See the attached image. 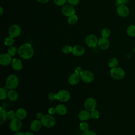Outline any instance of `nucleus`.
<instances>
[{"instance_id":"f257e3e1","label":"nucleus","mask_w":135,"mask_h":135,"mask_svg":"<svg viewBox=\"0 0 135 135\" xmlns=\"http://www.w3.org/2000/svg\"><path fill=\"white\" fill-rule=\"evenodd\" d=\"M18 54L23 59L28 60L31 59L34 55V50L29 43H25L21 45L18 49Z\"/></svg>"},{"instance_id":"f03ea898","label":"nucleus","mask_w":135,"mask_h":135,"mask_svg":"<svg viewBox=\"0 0 135 135\" xmlns=\"http://www.w3.org/2000/svg\"><path fill=\"white\" fill-rule=\"evenodd\" d=\"M19 83L18 77L15 74H10L8 76L6 80V87L9 90L16 89Z\"/></svg>"},{"instance_id":"7ed1b4c3","label":"nucleus","mask_w":135,"mask_h":135,"mask_svg":"<svg viewBox=\"0 0 135 135\" xmlns=\"http://www.w3.org/2000/svg\"><path fill=\"white\" fill-rule=\"evenodd\" d=\"M40 121L42 126L46 128H52L55 124V119L51 114H45L42 116Z\"/></svg>"},{"instance_id":"20e7f679","label":"nucleus","mask_w":135,"mask_h":135,"mask_svg":"<svg viewBox=\"0 0 135 135\" xmlns=\"http://www.w3.org/2000/svg\"><path fill=\"white\" fill-rule=\"evenodd\" d=\"M111 76L114 80H120L123 79L126 75V72L124 69L120 67L112 68L110 70Z\"/></svg>"},{"instance_id":"39448f33","label":"nucleus","mask_w":135,"mask_h":135,"mask_svg":"<svg viewBox=\"0 0 135 135\" xmlns=\"http://www.w3.org/2000/svg\"><path fill=\"white\" fill-rule=\"evenodd\" d=\"M71 95L70 92L66 90H60L55 95L56 99L62 102H66L70 99Z\"/></svg>"},{"instance_id":"423d86ee","label":"nucleus","mask_w":135,"mask_h":135,"mask_svg":"<svg viewBox=\"0 0 135 135\" xmlns=\"http://www.w3.org/2000/svg\"><path fill=\"white\" fill-rule=\"evenodd\" d=\"M80 78L83 82L89 83L93 81L94 76L91 71L89 70H84L83 71L82 73L80 74Z\"/></svg>"},{"instance_id":"0eeeda50","label":"nucleus","mask_w":135,"mask_h":135,"mask_svg":"<svg viewBox=\"0 0 135 135\" xmlns=\"http://www.w3.org/2000/svg\"><path fill=\"white\" fill-rule=\"evenodd\" d=\"M22 123L20 119L15 118L14 119L11 120L9 124V128L10 130L13 132L18 131L22 128Z\"/></svg>"},{"instance_id":"6e6552de","label":"nucleus","mask_w":135,"mask_h":135,"mask_svg":"<svg viewBox=\"0 0 135 135\" xmlns=\"http://www.w3.org/2000/svg\"><path fill=\"white\" fill-rule=\"evenodd\" d=\"M97 101L93 98H87L84 103V105L86 110L89 111H92L95 109L97 107Z\"/></svg>"},{"instance_id":"1a4fd4ad","label":"nucleus","mask_w":135,"mask_h":135,"mask_svg":"<svg viewBox=\"0 0 135 135\" xmlns=\"http://www.w3.org/2000/svg\"><path fill=\"white\" fill-rule=\"evenodd\" d=\"M21 33V27L17 24H13L11 25L8 29V34L10 36L16 37Z\"/></svg>"},{"instance_id":"9d476101","label":"nucleus","mask_w":135,"mask_h":135,"mask_svg":"<svg viewBox=\"0 0 135 135\" xmlns=\"http://www.w3.org/2000/svg\"><path fill=\"white\" fill-rule=\"evenodd\" d=\"M99 40L98 37L94 34H90L88 35L85 40L86 44L90 47H94L98 44Z\"/></svg>"},{"instance_id":"9b49d317","label":"nucleus","mask_w":135,"mask_h":135,"mask_svg":"<svg viewBox=\"0 0 135 135\" xmlns=\"http://www.w3.org/2000/svg\"><path fill=\"white\" fill-rule=\"evenodd\" d=\"M61 12L64 16L69 17L75 14V9L72 5H65L62 8Z\"/></svg>"},{"instance_id":"f8f14e48","label":"nucleus","mask_w":135,"mask_h":135,"mask_svg":"<svg viewBox=\"0 0 135 135\" xmlns=\"http://www.w3.org/2000/svg\"><path fill=\"white\" fill-rule=\"evenodd\" d=\"M129 8L124 4H122L117 7V13L119 16L122 17H126L129 14Z\"/></svg>"},{"instance_id":"ddd939ff","label":"nucleus","mask_w":135,"mask_h":135,"mask_svg":"<svg viewBox=\"0 0 135 135\" xmlns=\"http://www.w3.org/2000/svg\"><path fill=\"white\" fill-rule=\"evenodd\" d=\"M12 59L8 53H3L0 55V64L2 65L7 66L12 62Z\"/></svg>"},{"instance_id":"4468645a","label":"nucleus","mask_w":135,"mask_h":135,"mask_svg":"<svg viewBox=\"0 0 135 135\" xmlns=\"http://www.w3.org/2000/svg\"><path fill=\"white\" fill-rule=\"evenodd\" d=\"M72 53L76 56H80L84 54L85 52L84 47L81 45H76L72 47Z\"/></svg>"},{"instance_id":"2eb2a0df","label":"nucleus","mask_w":135,"mask_h":135,"mask_svg":"<svg viewBox=\"0 0 135 135\" xmlns=\"http://www.w3.org/2000/svg\"><path fill=\"white\" fill-rule=\"evenodd\" d=\"M98 45L101 50H107L110 46V41L108 38L101 37L99 39Z\"/></svg>"},{"instance_id":"dca6fc26","label":"nucleus","mask_w":135,"mask_h":135,"mask_svg":"<svg viewBox=\"0 0 135 135\" xmlns=\"http://www.w3.org/2000/svg\"><path fill=\"white\" fill-rule=\"evenodd\" d=\"M80 75L77 74L76 73H73L71 74L68 79L69 83L72 85L77 84L80 80Z\"/></svg>"},{"instance_id":"f3484780","label":"nucleus","mask_w":135,"mask_h":135,"mask_svg":"<svg viewBox=\"0 0 135 135\" xmlns=\"http://www.w3.org/2000/svg\"><path fill=\"white\" fill-rule=\"evenodd\" d=\"M11 65L13 69L16 71H19L21 70L23 67V64L22 61L19 59L17 58H15L12 60L11 62Z\"/></svg>"},{"instance_id":"a211bd4d","label":"nucleus","mask_w":135,"mask_h":135,"mask_svg":"<svg viewBox=\"0 0 135 135\" xmlns=\"http://www.w3.org/2000/svg\"><path fill=\"white\" fill-rule=\"evenodd\" d=\"M78 118L82 121H85L91 118V113L88 110H82L79 113Z\"/></svg>"},{"instance_id":"6ab92c4d","label":"nucleus","mask_w":135,"mask_h":135,"mask_svg":"<svg viewBox=\"0 0 135 135\" xmlns=\"http://www.w3.org/2000/svg\"><path fill=\"white\" fill-rule=\"evenodd\" d=\"M42 125V124L41 123V121L36 119V120H33L31 122V125H30V129L32 131H34V132H36V131H39L41 129Z\"/></svg>"},{"instance_id":"aec40b11","label":"nucleus","mask_w":135,"mask_h":135,"mask_svg":"<svg viewBox=\"0 0 135 135\" xmlns=\"http://www.w3.org/2000/svg\"><path fill=\"white\" fill-rule=\"evenodd\" d=\"M55 109L56 112L60 115H63L65 114L68 111L66 107L62 104H59L57 105L55 107Z\"/></svg>"},{"instance_id":"412c9836","label":"nucleus","mask_w":135,"mask_h":135,"mask_svg":"<svg viewBox=\"0 0 135 135\" xmlns=\"http://www.w3.org/2000/svg\"><path fill=\"white\" fill-rule=\"evenodd\" d=\"M15 114H16V118L20 120H23L25 119L27 116V112L25 110V109L23 108L18 109L16 111Z\"/></svg>"},{"instance_id":"4be33fe9","label":"nucleus","mask_w":135,"mask_h":135,"mask_svg":"<svg viewBox=\"0 0 135 135\" xmlns=\"http://www.w3.org/2000/svg\"><path fill=\"white\" fill-rule=\"evenodd\" d=\"M7 118V112L3 107L0 108V124L4 123Z\"/></svg>"},{"instance_id":"5701e85b","label":"nucleus","mask_w":135,"mask_h":135,"mask_svg":"<svg viewBox=\"0 0 135 135\" xmlns=\"http://www.w3.org/2000/svg\"><path fill=\"white\" fill-rule=\"evenodd\" d=\"M7 95L8 99L12 101H16L18 98L17 92L14 90H10L7 93Z\"/></svg>"},{"instance_id":"b1692460","label":"nucleus","mask_w":135,"mask_h":135,"mask_svg":"<svg viewBox=\"0 0 135 135\" xmlns=\"http://www.w3.org/2000/svg\"><path fill=\"white\" fill-rule=\"evenodd\" d=\"M118 64H119V61L118 59L114 57L111 58L108 63L109 67L111 69L118 67Z\"/></svg>"},{"instance_id":"393cba45","label":"nucleus","mask_w":135,"mask_h":135,"mask_svg":"<svg viewBox=\"0 0 135 135\" xmlns=\"http://www.w3.org/2000/svg\"><path fill=\"white\" fill-rule=\"evenodd\" d=\"M78 18L77 15L75 14H74L72 16L68 17L67 22L69 24L72 25H74L75 24H76L78 22Z\"/></svg>"},{"instance_id":"a878e982","label":"nucleus","mask_w":135,"mask_h":135,"mask_svg":"<svg viewBox=\"0 0 135 135\" xmlns=\"http://www.w3.org/2000/svg\"><path fill=\"white\" fill-rule=\"evenodd\" d=\"M127 34L131 37H135V25H130L127 29Z\"/></svg>"},{"instance_id":"bb28decb","label":"nucleus","mask_w":135,"mask_h":135,"mask_svg":"<svg viewBox=\"0 0 135 135\" xmlns=\"http://www.w3.org/2000/svg\"><path fill=\"white\" fill-rule=\"evenodd\" d=\"M14 40L13 38V37L12 36H7L5 38L4 40V44H5V45L6 46H12L14 43Z\"/></svg>"},{"instance_id":"cd10ccee","label":"nucleus","mask_w":135,"mask_h":135,"mask_svg":"<svg viewBox=\"0 0 135 135\" xmlns=\"http://www.w3.org/2000/svg\"><path fill=\"white\" fill-rule=\"evenodd\" d=\"M17 52V49L14 46H11L7 49V53L11 56H14L16 54Z\"/></svg>"},{"instance_id":"c85d7f7f","label":"nucleus","mask_w":135,"mask_h":135,"mask_svg":"<svg viewBox=\"0 0 135 135\" xmlns=\"http://www.w3.org/2000/svg\"><path fill=\"white\" fill-rule=\"evenodd\" d=\"M110 33H111L110 30L108 28H106V27L103 28L101 30V32L102 37H105V38H108L110 35Z\"/></svg>"},{"instance_id":"c756f323","label":"nucleus","mask_w":135,"mask_h":135,"mask_svg":"<svg viewBox=\"0 0 135 135\" xmlns=\"http://www.w3.org/2000/svg\"><path fill=\"white\" fill-rule=\"evenodd\" d=\"M72 47L69 45H65L63 46L62 48V53L65 54H69L71 52H72Z\"/></svg>"},{"instance_id":"7c9ffc66","label":"nucleus","mask_w":135,"mask_h":135,"mask_svg":"<svg viewBox=\"0 0 135 135\" xmlns=\"http://www.w3.org/2000/svg\"><path fill=\"white\" fill-rule=\"evenodd\" d=\"M7 97V93L6 92V90L4 89L1 88L0 89V99L1 100H5Z\"/></svg>"},{"instance_id":"2f4dec72","label":"nucleus","mask_w":135,"mask_h":135,"mask_svg":"<svg viewBox=\"0 0 135 135\" xmlns=\"http://www.w3.org/2000/svg\"><path fill=\"white\" fill-rule=\"evenodd\" d=\"M80 129L83 131V132H85L87 130H89V125L88 124V123L85 122H81L80 124Z\"/></svg>"},{"instance_id":"473e14b6","label":"nucleus","mask_w":135,"mask_h":135,"mask_svg":"<svg viewBox=\"0 0 135 135\" xmlns=\"http://www.w3.org/2000/svg\"><path fill=\"white\" fill-rule=\"evenodd\" d=\"M99 115H100V112L97 110H93V111H91V118L93 119H97L99 117Z\"/></svg>"},{"instance_id":"72a5a7b5","label":"nucleus","mask_w":135,"mask_h":135,"mask_svg":"<svg viewBox=\"0 0 135 135\" xmlns=\"http://www.w3.org/2000/svg\"><path fill=\"white\" fill-rule=\"evenodd\" d=\"M68 0H54V3L55 5L59 6H62L65 5Z\"/></svg>"},{"instance_id":"f704fd0d","label":"nucleus","mask_w":135,"mask_h":135,"mask_svg":"<svg viewBox=\"0 0 135 135\" xmlns=\"http://www.w3.org/2000/svg\"><path fill=\"white\" fill-rule=\"evenodd\" d=\"M7 118L9 120H12L16 118V114L13 111H9L8 112H7Z\"/></svg>"},{"instance_id":"c9c22d12","label":"nucleus","mask_w":135,"mask_h":135,"mask_svg":"<svg viewBox=\"0 0 135 135\" xmlns=\"http://www.w3.org/2000/svg\"><path fill=\"white\" fill-rule=\"evenodd\" d=\"M129 0H116L115 1V5L118 7L120 5L125 4L129 2Z\"/></svg>"},{"instance_id":"e433bc0d","label":"nucleus","mask_w":135,"mask_h":135,"mask_svg":"<svg viewBox=\"0 0 135 135\" xmlns=\"http://www.w3.org/2000/svg\"><path fill=\"white\" fill-rule=\"evenodd\" d=\"M68 3L69 5L72 6H76L79 4L80 2V0H68Z\"/></svg>"},{"instance_id":"4c0bfd02","label":"nucleus","mask_w":135,"mask_h":135,"mask_svg":"<svg viewBox=\"0 0 135 135\" xmlns=\"http://www.w3.org/2000/svg\"><path fill=\"white\" fill-rule=\"evenodd\" d=\"M55 95H56V94L55 93H53V92H51V93H50L49 94H48V98L51 101H54V100H56V98H55Z\"/></svg>"},{"instance_id":"58836bf2","label":"nucleus","mask_w":135,"mask_h":135,"mask_svg":"<svg viewBox=\"0 0 135 135\" xmlns=\"http://www.w3.org/2000/svg\"><path fill=\"white\" fill-rule=\"evenodd\" d=\"M82 135H97V134L95 132H94L92 130H88L85 132H83L82 133Z\"/></svg>"},{"instance_id":"ea45409f","label":"nucleus","mask_w":135,"mask_h":135,"mask_svg":"<svg viewBox=\"0 0 135 135\" xmlns=\"http://www.w3.org/2000/svg\"><path fill=\"white\" fill-rule=\"evenodd\" d=\"M75 73H76L77 74H79V75H80L81 73H82V72H83V70H82V69L81 68V67H80V66H78V67H76L75 69Z\"/></svg>"},{"instance_id":"a19ab883","label":"nucleus","mask_w":135,"mask_h":135,"mask_svg":"<svg viewBox=\"0 0 135 135\" xmlns=\"http://www.w3.org/2000/svg\"><path fill=\"white\" fill-rule=\"evenodd\" d=\"M56 112V109H55V108H53V107H52V108H50L49 109V114H54Z\"/></svg>"},{"instance_id":"79ce46f5","label":"nucleus","mask_w":135,"mask_h":135,"mask_svg":"<svg viewBox=\"0 0 135 135\" xmlns=\"http://www.w3.org/2000/svg\"><path fill=\"white\" fill-rule=\"evenodd\" d=\"M36 1L41 3H47L50 0H36Z\"/></svg>"},{"instance_id":"37998d69","label":"nucleus","mask_w":135,"mask_h":135,"mask_svg":"<svg viewBox=\"0 0 135 135\" xmlns=\"http://www.w3.org/2000/svg\"><path fill=\"white\" fill-rule=\"evenodd\" d=\"M14 135H24V133H23V132H18V131H17V132H16Z\"/></svg>"},{"instance_id":"c03bdc74","label":"nucleus","mask_w":135,"mask_h":135,"mask_svg":"<svg viewBox=\"0 0 135 135\" xmlns=\"http://www.w3.org/2000/svg\"><path fill=\"white\" fill-rule=\"evenodd\" d=\"M24 135H34L33 133L31 132H26L24 133Z\"/></svg>"},{"instance_id":"a18cd8bd","label":"nucleus","mask_w":135,"mask_h":135,"mask_svg":"<svg viewBox=\"0 0 135 135\" xmlns=\"http://www.w3.org/2000/svg\"><path fill=\"white\" fill-rule=\"evenodd\" d=\"M3 13V9L2 6H0V15L1 16Z\"/></svg>"}]
</instances>
